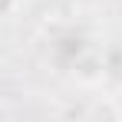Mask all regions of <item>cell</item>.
<instances>
[{
    "label": "cell",
    "instance_id": "cell-1",
    "mask_svg": "<svg viewBox=\"0 0 122 122\" xmlns=\"http://www.w3.org/2000/svg\"><path fill=\"white\" fill-rule=\"evenodd\" d=\"M73 73H76L79 82L96 86V82H102L109 76V63H106V56H96V53H79L73 60Z\"/></svg>",
    "mask_w": 122,
    "mask_h": 122
},
{
    "label": "cell",
    "instance_id": "cell-2",
    "mask_svg": "<svg viewBox=\"0 0 122 122\" xmlns=\"http://www.w3.org/2000/svg\"><path fill=\"white\" fill-rule=\"evenodd\" d=\"M17 3H20V0H0V20H7V17H13V10H17Z\"/></svg>",
    "mask_w": 122,
    "mask_h": 122
}]
</instances>
